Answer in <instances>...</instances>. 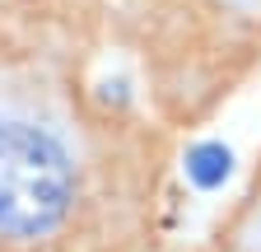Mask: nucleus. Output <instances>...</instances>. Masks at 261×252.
<instances>
[{
	"label": "nucleus",
	"instance_id": "f257e3e1",
	"mask_svg": "<svg viewBox=\"0 0 261 252\" xmlns=\"http://www.w3.org/2000/svg\"><path fill=\"white\" fill-rule=\"evenodd\" d=\"M75 173L65 149L23 121H0V234H42L65 215Z\"/></svg>",
	"mask_w": 261,
	"mask_h": 252
},
{
	"label": "nucleus",
	"instance_id": "f03ea898",
	"mask_svg": "<svg viewBox=\"0 0 261 252\" xmlns=\"http://www.w3.org/2000/svg\"><path fill=\"white\" fill-rule=\"evenodd\" d=\"M187 182L201 187V192H215V187L228 182V173H233V149L219 145V140H201L187 149Z\"/></svg>",
	"mask_w": 261,
	"mask_h": 252
}]
</instances>
